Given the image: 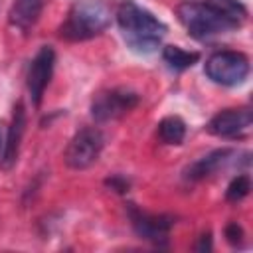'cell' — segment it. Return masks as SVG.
Returning a JSON list of instances; mask_svg holds the SVG:
<instances>
[{
    "label": "cell",
    "mask_w": 253,
    "mask_h": 253,
    "mask_svg": "<svg viewBox=\"0 0 253 253\" xmlns=\"http://www.w3.org/2000/svg\"><path fill=\"white\" fill-rule=\"evenodd\" d=\"M117 22L126 45L138 53H152L166 34V26L132 0H125L119 6Z\"/></svg>",
    "instance_id": "obj_1"
},
{
    "label": "cell",
    "mask_w": 253,
    "mask_h": 253,
    "mask_svg": "<svg viewBox=\"0 0 253 253\" xmlns=\"http://www.w3.org/2000/svg\"><path fill=\"white\" fill-rule=\"evenodd\" d=\"M111 24V10L103 0H77L63 26L59 28L61 38L71 42H83L99 36Z\"/></svg>",
    "instance_id": "obj_2"
},
{
    "label": "cell",
    "mask_w": 253,
    "mask_h": 253,
    "mask_svg": "<svg viewBox=\"0 0 253 253\" xmlns=\"http://www.w3.org/2000/svg\"><path fill=\"white\" fill-rule=\"evenodd\" d=\"M178 18L186 26V30L198 38L206 40L217 34H223L227 30L237 28L233 22H229L225 16H221L213 6L204 2H184L178 6Z\"/></svg>",
    "instance_id": "obj_3"
},
{
    "label": "cell",
    "mask_w": 253,
    "mask_h": 253,
    "mask_svg": "<svg viewBox=\"0 0 253 253\" xmlns=\"http://www.w3.org/2000/svg\"><path fill=\"white\" fill-rule=\"evenodd\" d=\"M206 75L217 85H239L249 75V59L241 51H215L206 61Z\"/></svg>",
    "instance_id": "obj_4"
},
{
    "label": "cell",
    "mask_w": 253,
    "mask_h": 253,
    "mask_svg": "<svg viewBox=\"0 0 253 253\" xmlns=\"http://www.w3.org/2000/svg\"><path fill=\"white\" fill-rule=\"evenodd\" d=\"M103 148V134L99 128H83L79 130L65 148L63 160L73 170L89 168L101 154Z\"/></svg>",
    "instance_id": "obj_5"
},
{
    "label": "cell",
    "mask_w": 253,
    "mask_h": 253,
    "mask_svg": "<svg viewBox=\"0 0 253 253\" xmlns=\"http://www.w3.org/2000/svg\"><path fill=\"white\" fill-rule=\"evenodd\" d=\"M136 105H138V95L134 91L125 89V87H117V89H109V91L99 93L93 99L91 113L97 121H111V119H117V117L128 113Z\"/></svg>",
    "instance_id": "obj_6"
},
{
    "label": "cell",
    "mask_w": 253,
    "mask_h": 253,
    "mask_svg": "<svg viewBox=\"0 0 253 253\" xmlns=\"http://www.w3.org/2000/svg\"><path fill=\"white\" fill-rule=\"evenodd\" d=\"M53 63H55V51L49 45H43L32 59V65L28 71V93L32 97V103L36 105L42 101V95L51 79Z\"/></svg>",
    "instance_id": "obj_7"
},
{
    "label": "cell",
    "mask_w": 253,
    "mask_h": 253,
    "mask_svg": "<svg viewBox=\"0 0 253 253\" xmlns=\"http://www.w3.org/2000/svg\"><path fill=\"white\" fill-rule=\"evenodd\" d=\"M251 126V111L249 109H225L211 117L208 123V130L215 136L231 138V136H241L247 132Z\"/></svg>",
    "instance_id": "obj_8"
},
{
    "label": "cell",
    "mask_w": 253,
    "mask_h": 253,
    "mask_svg": "<svg viewBox=\"0 0 253 253\" xmlns=\"http://www.w3.org/2000/svg\"><path fill=\"white\" fill-rule=\"evenodd\" d=\"M130 217H132V225H134L136 233L142 235V237H146V239H150V241L164 239L168 235L170 225H172L170 217L144 213L140 210H130Z\"/></svg>",
    "instance_id": "obj_9"
},
{
    "label": "cell",
    "mask_w": 253,
    "mask_h": 253,
    "mask_svg": "<svg viewBox=\"0 0 253 253\" xmlns=\"http://www.w3.org/2000/svg\"><path fill=\"white\" fill-rule=\"evenodd\" d=\"M24 128H26V113H24V105L18 103L14 107V117H12V123H10V128H8V138H6V144H4V152H2V166L4 168H10L16 162Z\"/></svg>",
    "instance_id": "obj_10"
},
{
    "label": "cell",
    "mask_w": 253,
    "mask_h": 253,
    "mask_svg": "<svg viewBox=\"0 0 253 253\" xmlns=\"http://www.w3.org/2000/svg\"><path fill=\"white\" fill-rule=\"evenodd\" d=\"M233 154H235V152H233V150H227V148L210 152L208 156L200 158L198 162H194V164L188 168V178L200 180V178H206V176L217 172L219 168H223L225 164L231 162V156H233Z\"/></svg>",
    "instance_id": "obj_11"
},
{
    "label": "cell",
    "mask_w": 253,
    "mask_h": 253,
    "mask_svg": "<svg viewBox=\"0 0 253 253\" xmlns=\"http://www.w3.org/2000/svg\"><path fill=\"white\" fill-rule=\"evenodd\" d=\"M42 14V0H16L10 8V24L20 30H30Z\"/></svg>",
    "instance_id": "obj_12"
},
{
    "label": "cell",
    "mask_w": 253,
    "mask_h": 253,
    "mask_svg": "<svg viewBox=\"0 0 253 253\" xmlns=\"http://www.w3.org/2000/svg\"><path fill=\"white\" fill-rule=\"evenodd\" d=\"M162 57L168 63V67H172L176 71H182V69L192 67L200 59V53L198 51H186L178 45H166L162 49Z\"/></svg>",
    "instance_id": "obj_13"
},
{
    "label": "cell",
    "mask_w": 253,
    "mask_h": 253,
    "mask_svg": "<svg viewBox=\"0 0 253 253\" xmlns=\"http://www.w3.org/2000/svg\"><path fill=\"white\" fill-rule=\"evenodd\" d=\"M158 136L166 144H180L186 136V125L180 117H164L158 123Z\"/></svg>",
    "instance_id": "obj_14"
},
{
    "label": "cell",
    "mask_w": 253,
    "mask_h": 253,
    "mask_svg": "<svg viewBox=\"0 0 253 253\" xmlns=\"http://www.w3.org/2000/svg\"><path fill=\"white\" fill-rule=\"evenodd\" d=\"M210 6H213L221 16H225L229 22H233L237 28L247 18V10L239 0H206Z\"/></svg>",
    "instance_id": "obj_15"
},
{
    "label": "cell",
    "mask_w": 253,
    "mask_h": 253,
    "mask_svg": "<svg viewBox=\"0 0 253 253\" xmlns=\"http://www.w3.org/2000/svg\"><path fill=\"white\" fill-rule=\"evenodd\" d=\"M251 190V182H249V176H237L231 180V184L227 186V192H225V198L229 202H239L243 200Z\"/></svg>",
    "instance_id": "obj_16"
},
{
    "label": "cell",
    "mask_w": 253,
    "mask_h": 253,
    "mask_svg": "<svg viewBox=\"0 0 253 253\" xmlns=\"http://www.w3.org/2000/svg\"><path fill=\"white\" fill-rule=\"evenodd\" d=\"M225 237H227V241H229L231 245H237V243L241 241V237H243L241 227H239L237 223H229V225L225 227Z\"/></svg>",
    "instance_id": "obj_17"
},
{
    "label": "cell",
    "mask_w": 253,
    "mask_h": 253,
    "mask_svg": "<svg viewBox=\"0 0 253 253\" xmlns=\"http://www.w3.org/2000/svg\"><path fill=\"white\" fill-rule=\"evenodd\" d=\"M204 239H202V245L198 247V249H210V235H202Z\"/></svg>",
    "instance_id": "obj_18"
}]
</instances>
